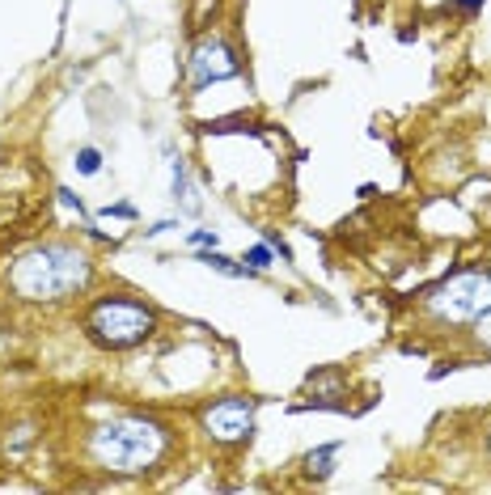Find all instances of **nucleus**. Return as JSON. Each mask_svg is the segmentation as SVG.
Instances as JSON below:
<instances>
[{
    "instance_id": "f257e3e1",
    "label": "nucleus",
    "mask_w": 491,
    "mask_h": 495,
    "mask_svg": "<svg viewBox=\"0 0 491 495\" xmlns=\"http://www.w3.org/2000/svg\"><path fill=\"white\" fill-rule=\"evenodd\" d=\"M89 284H94V254L64 237L22 250L5 271V289L13 292V300L43 305V310L77 300Z\"/></svg>"
},
{
    "instance_id": "f03ea898",
    "label": "nucleus",
    "mask_w": 491,
    "mask_h": 495,
    "mask_svg": "<svg viewBox=\"0 0 491 495\" xmlns=\"http://www.w3.org/2000/svg\"><path fill=\"white\" fill-rule=\"evenodd\" d=\"M174 432L152 419V415H115L89 432L85 453L98 470L119 474V479H144L170 458Z\"/></svg>"
},
{
    "instance_id": "7ed1b4c3",
    "label": "nucleus",
    "mask_w": 491,
    "mask_h": 495,
    "mask_svg": "<svg viewBox=\"0 0 491 495\" xmlns=\"http://www.w3.org/2000/svg\"><path fill=\"white\" fill-rule=\"evenodd\" d=\"M81 331L102 352H131L157 334V310L144 305L141 297H128V292H106L85 310Z\"/></svg>"
},
{
    "instance_id": "20e7f679",
    "label": "nucleus",
    "mask_w": 491,
    "mask_h": 495,
    "mask_svg": "<svg viewBox=\"0 0 491 495\" xmlns=\"http://www.w3.org/2000/svg\"><path fill=\"white\" fill-rule=\"evenodd\" d=\"M491 310V276L487 271H454L423 292V313L441 326H470Z\"/></svg>"
},
{
    "instance_id": "39448f33",
    "label": "nucleus",
    "mask_w": 491,
    "mask_h": 495,
    "mask_svg": "<svg viewBox=\"0 0 491 495\" xmlns=\"http://www.w3.org/2000/svg\"><path fill=\"white\" fill-rule=\"evenodd\" d=\"M255 415H258V403L250 394H225L216 403L199 406V432L212 440V445H246L255 437Z\"/></svg>"
},
{
    "instance_id": "423d86ee",
    "label": "nucleus",
    "mask_w": 491,
    "mask_h": 495,
    "mask_svg": "<svg viewBox=\"0 0 491 495\" xmlns=\"http://www.w3.org/2000/svg\"><path fill=\"white\" fill-rule=\"evenodd\" d=\"M183 72H187V90L199 93V90H208V85H221V81H234V77H242V56H237V47L229 43V38L204 35L187 51V64H183Z\"/></svg>"
},
{
    "instance_id": "0eeeda50",
    "label": "nucleus",
    "mask_w": 491,
    "mask_h": 495,
    "mask_svg": "<svg viewBox=\"0 0 491 495\" xmlns=\"http://www.w3.org/2000/svg\"><path fill=\"white\" fill-rule=\"evenodd\" d=\"M165 162H170V199L178 204V212L195 216L204 204H199V191H195V183H191L187 157H183V153H174V144H165Z\"/></svg>"
},
{
    "instance_id": "6e6552de",
    "label": "nucleus",
    "mask_w": 491,
    "mask_h": 495,
    "mask_svg": "<svg viewBox=\"0 0 491 495\" xmlns=\"http://www.w3.org/2000/svg\"><path fill=\"white\" fill-rule=\"evenodd\" d=\"M195 263L212 267V271H221V276H229V279H255L258 276L255 267H246L242 258H229V254H221V246H216V250H195Z\"/></svg>"
},
{
    "instance_id": "1a4fd4ad",
    "label": "nucleus",
    "mask_w": 491,
    "mask_h": 495,
    "mask_svg": "<svg viewBox=\"0 0 491 495\" xmlns=\"http://www.w3.org/2000/svg\"><path fill=\"white\" fill-rule=\"evenodd\" d=\"M340 440H330V445H318V449L305 453V479H314V483H322V479H330L335 474V458H340Z\"/></svg>"
},
{
    "instance_id": "9d476101",
    "label": "nucleus",
    "mask_w": 491,
    "mask_h": 495,
    "mask_svg": "<svg viewBox=\"0 0 491 495\" xmlns=\"http://www.w3.org/2000/svg\"><path fill=\"white\" fill-rule=\"evenodd\" d=\"M72 165H77V174H85V178H94V174L102 170V153H98L94 144H85V149H77Z\"/></svg>"
},
{
    "instance_id": "9b49d317",
    "label": "nucleus",
    "mask_w": 491,
    "mask_h": 495,
    "mask_svg": "<svg viewBox=\"0 0 491 495\" xmlns=\"http://www.w3.org/2000/svg\"><path fill=\"white\" fill-rule=\"evenodd\" d=\"M242 263L255 267V271H267V267L276 263V250H271V242H258V246H250V250L242 254Z\"/></svg>"
},
{
    "instance_id": "f8f14e48",
    "label": "nucleus",
    "mask_w": 491,
    "mask_h": 495,
    "mask_svg": "<svg viewBox=\"0 0 491 495\" xmlns=\"http://www.w3.org/2000/svg\"><path fill=\"white\" fill-rule=\"evenodd\" d=\"M187 246H191V250H216V246H221V233H216V229H191Z\"/></svg>"
},
{
    "instance_id": "ddd939ff",
    "label": "nucleus",
    "mask_w": 491,
    "mask_h": 495,
    "mask_svg": "<svg viewBox=\"0 0 491 495\" xmlns=\"http://www.w3.org/2000/svg\"><path fill=\"white\" fill-rule=\"evenodd\" d=\"M470 331H475V343H479L483 352H491V310L483 313L479 322H470Z\"/></svg>"
},
{
    "instance_id": "4468645a",
    "label": "nucleus",
    "mask_w": 491,
    "mask_h": 495,
    "mask_svg": "<svg viewBox=\"0 0 491 495\" xmlns=\"http://www.w3.org/2000/svg\"><path fill=\"white\" fill-rule=\"evenodd\" d=\"M102 216H119V220H136V207H131V204H110V207H102Z\"/></svg>"
},
{
    "instance_id": "2eb2a0df",
    "label": "nucleus",
    "mask_w": 491,
    "mask_h": 495,
    "mask_svg": "<svg viewBox=\"0 0 491 495\" xmlns=\"http://www.w3.org/2000/svg\"><path fill=\"white\" fill-rule=\"evenodd\" d=\"M483 5H487V0H454V9H457V13H466V17H475V13H479Z\"/></svg>"
},
{
    "instance_id": "dca6fc26",
    "label": "nucleus",
    "mask_w": 491,
    "mask_h": 495,
    "mask_svg": "<svg viewBox=\"0 0 491 495\" xmlns=\"http://www.w3.org/2000/svg\"><path fill=\"white\" fill-rule=\"evenodd\" d=\"M170 229H178L174 220H157V225H149V229H144V237H162V233H170Z\"/></svg>"
},
{
    "instance_id": "f3484780",
    "label": "nucleus",
    "mask_w": 491,
    "mask_h": 495,
    "mask_svg": "<svg viewBox=\"0 0 491 495\" xmlns=\"http://www.w3.org/2000/svg\"><path fill=\"white\" fill-rule=\"evenodd\" d=\"M487 453H491V432H487Z\"/></svg>"
}]
</instances>
